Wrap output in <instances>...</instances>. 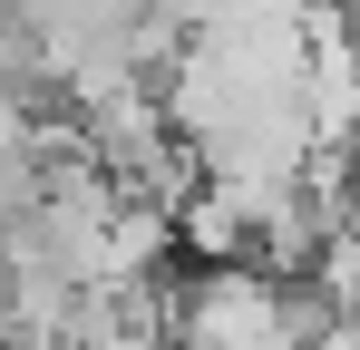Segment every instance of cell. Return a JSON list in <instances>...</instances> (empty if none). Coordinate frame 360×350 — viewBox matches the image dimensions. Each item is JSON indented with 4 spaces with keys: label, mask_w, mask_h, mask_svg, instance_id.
<instances>
[{
    "label": "cell",
    "mask_w": 360,
    "mask_h": 350,
    "mask_svg": "<svg viewBox=\"0 0 360 350\" xmlns=\"http://www.w3.org/2000/svg\"><path fill=\"white\" fill-rule=\"evenodd\" d=\"M321 311L263 263H224L176 292V350H311Z\"/></svg>",
    "instance_id": "cell-1"
},
{
    "label": "cell",
    "mask_w": 360,
    "mask_h": 350,
    "mask_svg": "<svg viewBox=\"0 0 360 350\" xmlns=\"http://www.w3.org/2000/svg\"><path fill=\"white\" fill-rule=\"evenodd\" d=\"M0 350H10V302H0Z\"/></svg>",
    "instance_id": "cell-2"
},
{
    "label": "cell",
    "mask_w": 360,
    "mask_h": 350,
    "mask_svg": "<svg viewBox=\"0 0 360 350\" xmlns=\"http://www.w3.org/2000/svg\"><path fill=\"white\" fill-rule=\"evenodd\" d=\"M341 10H351V0H341Z\"/></svg>",
    "instance_id": "cell-3"
}]
</instances>
